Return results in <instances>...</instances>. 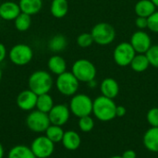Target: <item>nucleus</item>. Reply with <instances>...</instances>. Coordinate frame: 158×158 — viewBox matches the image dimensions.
<instances>
[{"label":"nucleus","mask_w":158,"mask_h":158,"mask_svg":"<svg viewBox=\"0 0 158 158\" xmlns=\"http://www.w3.org/2000/svg\"><path fill=\"white\" fill-rule=\"evenodd\" d=\"M54 85V80L49 71L39 69L33 71L28 79V86L37 95L49 94Z\"/></svg>","instance_id":"nucleus-1"},{"label":"nucleus","mask_w":158,"mask_h":158,"mask_svg":"<svg viewBox=\"0 0 158 158\" xmlns=\"http://www.w3.org/2000/svg\"><path fill=\"white\" fill-rule=\"evenodd\" d=\"M117 105L113 99L104 95L98 96L93 103V113L101 121H110L116 118Z\"/></svg>","instance_id":"nucleus-2"},{"label":"nucleus","mask_w":158,"mask_h":158,"mask_svg":"<svg viewBox=\"0 0 158 158\" xmlns=\"http://www.w3.org/2000/svg\"><path fill=\"white\" fill-rule=\"evenodd\" d=\"M71 72L81 82H90L95 79L96 68L93 62L88 59L81 58L76 60L71 68Z\"/></svg>","instance_id":"nucleus-3"},{"label":"nucleus","mask_w":158,"mask_h":158,"mask_svg":"<svg viewBox=\"0 0 158 158\" xmlns=\"http://www.w3.org/2000/svg\"><path fill=\"white\" fill-rule=\"evenodd\" d=\"M92 99L83 94H76L72 96L69 102V110L77 118L90 116L93 113Z\"/></svg>","instance_id":"nucleus-4"},{"label":"nucleus","mask_w":158,"mask_h":158,"mask_svg":"<svg viewBox=\"0 0 158 158\" xmlns=\"http://www.w3.org/2000/svg\"><path fill=\"white\" fill-rule=\"evenodd\" d=\"M7 56L12 64L16 66H25L32 60L33 50L26 44H17L10 48Z\"/></svg>","instance_id":"nucleus-5"},{"label":"nucleus","mask_w":158,"mask_h":158,"mask_svg":"<svg viewBox=\"0 0 158 158\" xmlns=\"http://www.w3.org/2000/svg\"><path fill=\"white\" fill-rule=\"evenodd\" d=\"M91 33L94 43L103 46L110 44L116 38L115 28L106 22H99L95 24L93 27Z\"/></svg>","instance_id":"nucleus-6"},{"label":"nucleus","mask_w":158,"mask_h":158,"mask_svg":"<svg viewBox=\"0 0 158 158\" xmlns=\"http://www.w3.org/2000/svg\"><path fill=\"white\" fill-rule=\"evenodd\" d=\"M80 81L72 72L66 71L57 76L56 87L57 91L65 96H73L79 89Z\"/></svg>","instance_id":"nucleus-7"},{"label":"nucleus","mask_w":158,"mask_h":158,"mask_svg":"<svg viewBox=\"0 0 158 158\" xmlns=\"http://www.w3.org/2000/svg\"><path fill=\"white\" fill-rule=\"evenodd\" d=\"M25 122L28 129L35 133L45 132L47 128L51 125L48 114L37 109H34L29 113Z\"/></svg>","instance_id":"nucleus-8"},{"label":"nucleus","mask_w":158,"mask_h":158,"mask_svg":"<svg viewBox=\"0 0 158 158\" xmlns=\"http://www.w3.org/2000/svg\"><path fill=\"white\" fill-rule=\"evenodd\" d=\"M30 147L36 158L50 157L55 151V143L45 135L36 137L31 142Z\"/></svg>","instance_id":"nucleus-9"},{"label":"nucleus","mask_w":158,"mask_h":158,"mask_svg":"<svg viewBox=\"0 0 158 158\" xmlns=\"http://www.w3.org/2000/svg\"><path fill=\"white\" fill-rule=\"evenodd\" d=\"M136 54L137 53L133 49L131 43L122 42L116 46L113 53V57L117 65L120 67H127L131 65Z\"/></svg>","instance_id":"nucleus-10"},{"label":"nucleus","mask_w":158,"mask_h":158,"mask_svg":"<svg viewBox=\"0 0 158 158\" xmlns=\"http://www.w3.org/2000/svg\"><path fill=\"white\" fill-rule=\"evenodd\" d=\"M130 43L137 54H146L152 46V41L149 34L142 30L135 31L131 35Z\"/></svg>","instance_id":"nucleus-11"},{"label":"nucleus","mask_w":158,"mask_h":158,"mask_svg":"<svg viewBox=\"0 0 158 158\" xmlns=\"http://www.w3.org/2000/svg\"><path fill=\"white\" fill-rule=\"evenodd\" d=\"M70 110L69 107L64 104L55 105L48 113L51 124L57 126H64L69 119Z\"/></svg>","instance_id":"nucleus-12"},{"label":"nucleus","mask_w":158,"mask_h":158,"mask_svg":"<svg viewBox=\"0 0 158 158\" xmlns=\"http://www.w3.org/2000/svg\"><path fill=\"white\" fill-rule=\"evenodd\" d=\"M38 95L30 89L21 91L17 96V106L19 109L27 112H31L36 108Z\"/></svg>","instance_id":"nucleus-13"},{"label":"nucleus","mask_w":158,"mask_h":158,"mask_svg":"<svg viewBox=\"0 0 158 158\" xmlns=\"http://www.w3.org/2000/svg\"><path fill=\"white\" fill-rule=\"evenodd\" d=\"M20 13L21 10L19 3L14 1H5L0 4V19L4 20H14Z\"/></svg>","instance_id":"nucleus-14"},{"label":"nucleus","mask_w":158,"mask_h":158,"mask_svg":"<svg viewBox=\"0 0 158 158\" xmlns=\"http://www.w3.org/2000/svg\"><path fill=\"white\" fill-rule=\"evenodd\" d=\"M47 68L50 73L58 76L67 71V62L63 56L55 54L49 57L47 61Z\"/></svg>","instance_id":"nucleus-15"},{"label":"nucleus","mask_w":158,"mask_h":158,"mask_svg":"<svg viewBox=\"0 0 158 158\" xmlns=\"http://www.w3.org/2000/svg\"><path fill=\"white\" fill-rule=\"evenodd\" d=\"M100 90L102 95L108 97L110 99H114L118 96L119 93V86L116 80L113 78H106L103 80L100 85Z\"/></svg>","instance_id":"nucleus-16"},{"label":"nucleus","mask_w":158,"mask_h":158,"mask_svg":"<svg viewBox=\"0 0 158 158\" xmlns=\"http://www.w3.org/2000/svg\"><path fill=\"white\" fill-rule=\"evenodd\" d=\"M44 5V0H19V6L22 13L30 16L36 15L39 13Z\"/></svg>","instance_id":"nucleus-17"},{"label":"nucleus","mask_w":158,"mask_h":158,"mask_svg":"<svg viewBox=\"0 0 158 158\" xmlns=\"http://www.w3.org/2000/svg\"><path fill=\"white\" fill-rule=\"evenodd\" d=\"M61 143L67 150L75 151L81 146V140L79 133H77L74 131H65Z\"/></svg>","instance_id":"nucleus-18"},{"label":"nucleus","mask_w":158,"mask_h":158,"mask_svg":"<svg viewBox=\"0 0 158 158\" xmlns=\"http://www.w3.org/2000/svg\"><path fill=\"white\" fill-rule=\"evenodd\" d=\"M143 144L147 150L153 153L158 152V127L150 128L143 136Z\"/></svg>","instance_id":"nucleus-19"},{"label":"nucleus","mask_w":158,"mask_h":158,"mask_svg":"<svg viewBox=\"0 0 158 158\" xmlns=\"http://www.w3.org/2000/svg\"><path fill=\"white\" fill-rule=\"evenodd\" d=\"M156 6L151 0H140L134 6L137 17L149 18L154 12H156Z\"/></svg>","instance_id":"nucleus-20"},{"label":"nucleus","mask_w":158,"mask_h":158,"mask_svg":"<svg viewBox=\"0 0 158 158\" xmlns=\"http://www.w3.org/2000/svg\"><path fill=\"white\" fill-rule=\"evenodd\" d=\"M68 45V40L65 35L63 34H56L50 38L47 44V47L50 51H52L55 54H58L66 49Z\"/></svg>","instance_id":"nucleus-21"},{"label":"nucleus","mask_w":158,"mask_h":158,"mask_svg":"<svg viewBox=\"0 0 158 158\" xmlns=\"http://www.w3.org/2000/svg\"><path fill=\"white\" fill-rule=\"evenodd\" d=\"M50 12L56 19L64 18L69 12L68 0H52L50 5Z\"/></svg>","instance_id":"nucleus-22"},{"label":"nucleus","mask_w":158,"mask_h":158,"mask_svg":"<svg viewBox=\"0 0 158 158\" xmlns=\"http://www.w3.org/2000/svg\"><path fill=\"white\" fill-rule=\"evenodd\" d=\"M7 158H36L31 147L24 144H17L13 146L7 154Z\"/></svg>","instance_id":"nucleus-23"},{"label":"nucleus","mask_w":158,"mask_h":158,"mask_svg":"<svg viewBox=\"0 0 158 158\" xmlns=\"http://www.w3.org/2000/svg\"><path fill=\"white\" fill-rule=\"evenodd\" d=\"M130 66L136 72H143L149 68L150 62L145 54H136Z\"/></svg>","instance_id":"nucleus-24"},{"label":"nucleus","mask_w":158,"mask_h":158,"mask_svg":"<svg viewBox=\"0 0 158 158\" xmlns=\"http://www.w3.org/2000/svg\"><path fill=\"white\" fill-rule=\"evenodd\" d=\"M54 106L55 105H54L53 97L49 94H44L38 95L37 103H36V109L37 110L48 114Z\"/></svg>","instance_id":"nucleus-25"},{"label":"nucleus","mask_w":158,"mask_h":158,"mask_svg":"<svg viewBox=\"0 0 158 158\" xmlns=\"http://www.w3.org/2000/svg\"><path fill=\"white\" fill-rule=\"evenodd\" d=\"M44 133H45V136L49 140H51L54 143H60L62 141L65 131H63L61 126L51 124L47 128V130L45 131Z\"/></svg>","instance_id":"nucleus-26"},{"label":"nucleus","mask_w":158,"mask_h":158,"mask_svg":"<svg viewBox=\"0 0 158 158\" xmlns=\"http://www.w3.org/2000/svg\"><path fill=\"white\" fill-rule=\"evenodd\" d=\"M14 25H15V28L19 31H21V32L27 31L31 25V16L21 12L14 19Z\"/></svg>","instance_id":"nucleus-27"},{"label":"nucleus","mask_w":158,"mask_h":158,"mask_svg":"<svg viewBox=\"0 0 158 158\" xmlns=\"http://www.w3.org/2000/svg\"><path fill=\"white\" fill-rule=\"evenodd\" d=\"M94 43V41L91 32H83L77 37V44L81 48L90 47Z\"/></svg>","instance_id":"nucleus-28"},{"label":"nucleus","mask_w":158,"mask_h":158,"mask_svg":"<svg viewBox=\"0 0 158 158\" xmlns=\"http://www.w3.org/2000/svg\"><path fill=\"white\" fill-rule=\"evenodd\" d=\"M94 127V119L90 116L80 118L79 119V128L83 132H90Z\"/></svg>","instance_id":"nucleus-29"},{"label":"nucleus","mask_w":158,"mask_h":158,"mask_svg":"<svg viewBox=\"0 0 158 158\" xmlns=\"http://www.w3.org/2000/svg\"><path fill=\"white\" fill-rule=\"evenodd\" d=\"M145 55L148 57L150 65L158 69V44L152 45Z\"/></svg>","instance_id":"nucleus-30"},{"label":"nucleus","mask_w":158,"mask_h":158,"mask_svg":"<svg viewBox=\"0 0 158 158\" xmlns=\"http://www.w3.org/2000/svg\"><path fill=\"white\" fill-rule=\"evenodd\" d=\"M147 121L152 127H158V107H153L148 111Z\"/></svg>","instance_id":"nucleus-31"},{"label":"nucleus","mask_w":158,"mask_h":158,"mask_svg":"<svg viewBox=\"0 0 158 158\" xmlns=\"http://www.w3.org/2000/svg\"><path fill=\"white\" fill-rule=\"evenodd\" d=\"M148 29L153 32L158 33V11L154 12L148 18Z\"/></svg>","instance_id":"nucleus-32"},{"label":"nucleus","mask_w":158,"mask_h":158,"mask_svg":"<svg viewBox=\"0 0 158 158\" xmlns=\"http://www.w3.org/2000/svg\"><path fill=\"white\" fill-rule=\"evenodd\" d=\"M135 25L138 29L143 31V29L148 28V18L137 17L135 19Z\"/></svg>","instance_id":"nucleus-33"},{"label":"nucleus","mask_w":158,"mask_h":158,"mask_svg":"<svg viewBox=\"0 0 158 158\" xmlns=\"http://www.w3.org/2000/svg\"><path fill=\"white\" fill-rule=\"evenodd\" d=\"M8 55V51L6 50V45L3 43H0V64L6 58Z\"/></svg>","instance_id":"nucleus-34"},{"label":"nucleus","mask_w":158,"mask_h":158,"mask_svg":"<svg viewBox=\"0 0 158 158\" xmlns=\"http://www.w3.org/2000/svg\"><path fill=\"white\" fill-rule=\"evenodd\" d=\"M126 108L123 106H117V108H116V117L118 118H122L126 115Z\"/></svg>","instance_id":"nucleus-35"},{"label":"nucleus","mask_w":158,"mask_h":158,"mask_svg":"<svg viewBox=\"0 0 158 158\" xmlns=\"http://www.w3.org/2000/svg\"><path fill=\"white\" fill-rule=\"evenodd\" d=\"M121 156L122 158H136V153L133 150H127Z\"/></svg>","instance_id":"nucleus-36"},{"label":"nucleus","mask_w":158,"mask_h":158,"mask_svg":"<svg viewBox=\"0 0 158 158\" xmlns=\"http://www.w3.org/2000/svg\"><path fill=\"white\" fill-rule=\"evenodd\" d=\"M4 156H5V150L2 143H0V158H4Z\"/></svg>","instance_id":"nucleus-37"},{"label":"nucleus","mask_w":158,"mask_h":158,"mask_svg":"<svg viewBox=\"0 0 158 158\" xmlns=\"http://www.w3.org/2000/svg\"><path fill=\"white\" fill-rule=\"evenodd\" d=\"M151 1H152V2L156 6H158V0H151Z\"/></svg>","instance_id":"nucleus-38"},{"label":"nucleus","mask_w":158,"mask_h":158,"mask_svg":"<svg viewBox=\"0 0 158 158\" xmlns=\"http://www.w3.org/2000/svg\"><path fill=\"white\" fill-rule=\"evenodd\" d=\"M2 76H3V72H2V69H1V68H0V81H1V80H2Z\"/></svg>","instance_id":"nucleus-39"},{"label":"nucleus","mask_w":158,"mask_h":158,"mask_svg":"<svg viewBox=\"0 0 158 158\" xmlns=\"http://www.w3.org/2000/svg\"><path fill=\"white\" fill-rule=\"evenodd\" d=\"M110 158H122V156H112Z\"/></svg>","instance_id":"nucleus-40"},{"label":"nucleus","mask_w":158,"mask_h":158,"mask_svg":"<svg viewBox=\"0 0 158 158\" xmlns=\"http://www.w3.org/2000/svg\"><path fill=\"white\" fill-rule=\"evenodd\" d=\"M49 1H52V0H49Z\"/></svg>","instance_id":"nucleus-41"}]
</instances>
